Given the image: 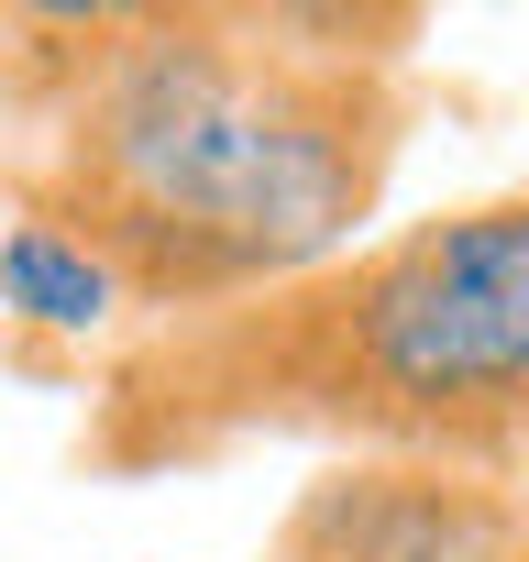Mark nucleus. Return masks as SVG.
I'll return each instance as SVG.
<instances>
[{
    "instance_id": "obj_1",
    "label": "nucleus",
    "mask_w": 529,
    "mask_h": 562,
    "mask_svg": "<svg viewBox=\"0 0 529 562\" xmlns=\"http://www.w3.org/2000/svg\"><path fill=\"white\" fill-rule=\"evenodd\" d=\"M23 199L166 321L342 265L397 133L419 12H34Z\"/></svg>"
},
{
    "instance_id": "obj_2",
    "label": "nucleus",
    "mask_w": 529,
    "mask_h": 562,
    "mask_svg": "<svg viewBox=\"0 0 529 562\" xmlns=\"http://www.w3.org/2000/svg\"><path fill=\"white\" fill-rule=\"evenodd\" d=\"M243 430H331L386 463H529V188L353 243L342 265L122 353L100 463H177Z\"/></svg>"
},
{
    "instance_id": "obj_3",
    "label": "nucleus",
    "mask_w": 529,
    "mask_h": 562,
    "mask_svg": "<svg viewBox=\"0 0 529 562\" xmlns=\"http://www.w3.org/2000/svg\"><path fill=\"white\" fill-rule=\"evenodd\" d=\"M518 529H529V485L353 452L299 485L264 562H518Z\"/></svg>"
},
{
    "instance_id": "obj_4",
    "label": "nucleus",
    "mask_w": 529,
    "mask_h": 562,
    "mask_svg": "<svg viewBox=\"0 0 529 562\" xmlns=\"http://www.w3.org/2000/svg\"><path fill=\"white\" fill-rule=\"evenodd\" d=\"M133 288L78 243V232H56V221H12L0 232V310H12L23 331H67V342H89V331H111V310H122Z\"/></svg>"
},
{
    "instance_id": "obj_5",
    "label": "nucleus",
    "mask_w": 529,
    "mask_h": 562,
    "mask_svg": "<svg viewBox=\"0 0 529 562\" xmlns=\"http://www.w3.org/2000/svg\"><path fill=\"white\" fill-rule=\"evenodd\" d=\"M518 562H529V529H518Z\"/></svg>"
}]
</instances>
